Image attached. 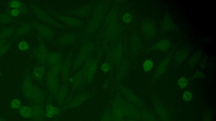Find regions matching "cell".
Instances as JSON below:
<instances>
[{
	"label": "cell",
	"instance_id": "obj_18",
	"mask_svg": "<svg viewBox=\"0 0 216 121\" xmlns=\"http://www.w3.org/2000/svg\"><path fill=\"white\" fill-rule=\"evenodd\" d=\"M144 119L145 121H156V119L155 117H154L153 114H150L149 113L145 115Z\"/></svg>",
	"mask_w": 216,
	"mask_h": 121
},
{
	"label": "cell",
	"instance_id": "obj_17",
	"mask_svg": "<svg viewBox=\"0 0 216 121\" xmlns=\"http://www.w3.org/2000/svg\"><path fill=\"white\" fill-rule=\"evenodd\" d=\"M207 64V61L206 57H203L200 63V66L202 69H205Z\"/></svg>",
	"mask_w": 216,
	"mask_h": 121
},
{
	"label": "cell",
	"instance_id": "obj_1",
	"mask_svg": "<svg viewBox=\"0 0 216 121\" xmlns=\"http://www.w3.org/2000/svg\"><path fill=\"white\" fill-rule=\"evenodd\" d=\"M141 29L143 34L147 37H151L156 33L155 25L152 22L149 21H146L143 22Z\"/></svg>",
	"mask_w": 216,
	"mask_h": 121
},
{
	"label": "cell",
	"instance_id": "obj_20",
	"mask_svg": "<svg viewBox=\"0 0 216 121\" xmlns=\"http://www.w3.org/2000/svg\"><path fill=\"white\" fill-rule=\"evenodd\" d=\"M42 75L43 74L42 72H40V71H37V70L34 71V74H33L34 78L36 79H39L42 78Z\"/></svg>",
	"mask_w": 216,
	"mask_h": 121
},
{
	"label": "cell",
	"instance_id": "obj_13",
	"mask_svg": "<svg viewBox=\"0 0 216 121\" xmlns=\"http://www.w3.org/2000/svg\"><path fill=\"white\" fill-rule=\"evenodd\" d=\"M193 98V94L191 92L189 91H185V93H183L182 96V99L185 102L190 101Z\"/></svg>",
	"mask_w": 216,
	"mask_h": 121
},
{
	"label": "cell",
	"instance_id": "obj_23",
	"mask_svg": "<svg viewBox=\"0 0 216 121\" xmlns=\"http://www.w3.org/2000/svg\"><path fill=\"white\" fill-rule=\"evenodd\" d=\"M1 71H0V76H1Z\"/></svg>",
	"mask_w": 216,
	"mask_h": 121
},
{
	"label": "cell",
	"instance_id": "obj_6",
	"mask_svg": "<svg viewBox=\"0 0 216 121\" xmlns=\"http://www.w3.org/2000/svg\"><path fill=\"white\" fill-rule=\"evenodd\" d=\"M189 54V51L187 49H181L178 50L175 57V63L176 64H181L188 58Z\"/></svg>",
	"mask_w": 216,
	"mask_h": 121
},
{
	"label": "cell",
	"instance_id": "obj_4",
	"mask_svg": "<svg viewBox=\"0 0 216 121\" xmlns=\"http://www.w3.org/2000/svg\"><path fill=\"white\" fill-rule=\"evenodd\" d=\"M155 108L158 115L163 121H169V115L163 104L158 103L155 105Z\"/></svg>",
	"mask_w": 216,
	"mask_h": 121
},
{
	"label": "cell",
	"instance_id": "obj_15",
	"mask_svg": "<svg viewBox=\"0 0 216 121\" xmlns=\"http://www.w3.org/2000/svg\"><path fill=\"white\" fill-rule=\"evenodd\" d=\"M18 48H19L20 50L24 51V50H27L29 49V45L26 42L23 41L21 42L18 45Z\"/></svg>",
	"mask_w": 216,
	"mask_h": 121
},
{
	"label": "cell",
	"instance_id": "obj_10",
	"mask_svg": "<svg viewBox=\"0 0 216 121\" xmlns=\"http://www.w3.org/2000/svg\"><path fill=\"white\" fill-rule=\"evenodd\" d=\"M154 66L153 61L150 59H147L144 62L143 65V70L145 72H149L152 69Z\"/></svg>",
	"mask_w": 216,
	"mask_h": 121
},
{
	"label": "cell",
	"instance_id": "obj_21",
	"mask_svg": "<svg viewBox=\"0 0 216 121\" xmlns=\"http://www.w3.org/2000/svg\"><path fill=\"white\" fill-rule=\"evenodd\" d=\"M10 14L13 17H17L20 14V11L18 8H15L11 11Z\"/></svg>",
	"mask_w": 216,
	"mask_h": 121
},
{
	"label": "cell",
	"instance_id": "obj_12",
	"mask_svg": "<svg viewBox=\"0 0 216 121\" xmlns=\"http://www.w3.org/2000/svg\"><path fill=\"white\" fill-rule=\"evenodd\" d=\"M11 107L14 109L20 108L21 106V101L18 99H15L12 100L11 103Z\"/></svg>",
	"mask_w": 216,
	"mask_h": 121
},
{
	"label": "cell",
	"instance_id": "obj_8",
	"mask_svg": "<svg viewBox=\"0 0 216 121\" xmlns=\"http://www.w3.org/2000/svg\"><path fill=\"white\" fill-rule=\"evenodd\" d=\"M19 113L24 118H29L32 116V110L28 106H23L20 108Z\"/></svg>",
	"mask_w": 216,
	"mask_h": 121
},
{
	"label": "cell",
	"instance_id": "obj_16",
	"mask_svg": "<svg viewBox=\"0 0 216 121\" xmlns=\"http://www.w3.org/2000/svg\"><path fill=\"white\" fill-rule=\"evenodd\" d=\"M132 19V16L129 13H126L123 17V20L125 23H128L131 21Z\"/></svg>",
	"mask_w": 216,
	"mask_h": 121
},
{
	"label": "cell",
	"instance_id": "obj_2",
	"mask_svg": "<svg viewBox=\"0 0 216 121\" xmlns=\"http://www.w3.org/2000/svg\"><path fill=\"white\" fill-rule=\"evenodd\" d=\"M171 60L170 55L168 56L166 58L161 62L160 64L158 65L157 69L155 71L154 76V79H156L158 78L159 77L164 74L166 71L168 66Z\"/></svg>",
	"mask_w": 216,
	"mask_h": 121
},
{
	"label": "cell",
	"instance_id": "obj_22",
	"mask_svg": "<svg viewBox=\"0 0 216 121\" xmlns=\"http://www.w3.org/2000/svg\"><path fill=\"white\" fill-rule=\"evenodd\" d=\"M103 66H102V70H103V71H105V72L108 71L109 69V67H108V64L106 63L103 65Z\"/></svg>",
	"mask_w": 216,
	"mask_h": 121
},
{
	"label": "cell",
	"instance_id": "obj_14",
	"mask_svg": "<svg viewBox=\"0 0 216 121\" xmlns=\"http://www.w3.org/2000/svg\"><path fill=\"white\" fill-rule=\"evenodd\" d=\"M205 74L203 73V71H200V70H198L196 71L195 74L192 77V79H197L203 78H205Z\"/></svg>",
	"mask_w": 216,
	"mask_h": 121
},
{
	"label": "cell",
	"instance_id": "obj_7",
	"mask_svg": "<svg viewBox=\"0 0 216 121\" xmlns=\"http://www.w3.org/2000/svg\"><path fill=\"white\" fill-rule=\"evenodd\" d=\"M202 55V52L200 50H197L195 52L193 55L192 56L189 61V64L190 67L194 68L198 64L199 62L200 57Z\"/></svg>",
	"mask_w": 216,
	"mask_h": 121
},
{
	"label": "cell",
	"instance_id": "obj_5",
	"mask_svg": "<svg viewBox=\"0 0 216 121\" xmlns=\"http://www.w3.org/2000/svg\"><path fill=\"white\" fill-rule=\"evenodd\" d=\"M162 27L166 31H173L175 29L176 26L171 17L166 15L162 21Z\"/></svg>",
	"mask_w": 216,
	"mask_h": 121
},
{
	"label": "cell",
	"instance_id": "obj_3",
	"mask_svg": "<svg viewBox=\"0 0 216 121\" xmlns=\"http://www.w3.org/2000/svg\"><path fill=\"white\" fill-rule=\"evenodd\" d=\"M171 46V43L170 41L167 39H162L154 43L151 48L153 50L165 51L169 50Z\"/></svg>",
	"mask_w": 216,
	"mask_h": 121
},
{
	"label": "cell",
	"instance_id": "obj_9",
	"mask_svg": "<svg viewBox=\"0 0 216 121\" xmlns=\"http://www.w3.org/2000/svg\"><path fill=\"white\" fill-rule=\"evenodd\" d=\"M59 110L56 107L52 105H49L47 108V116L48 118H51L58 113Z\"/></svg>",
	"mask_w": 216,
	"mask_h": 121
},
{
	"label": "cell",
	"instance_id": "obj_19",
	"mask_svg": "<svg viewBox=\"0 0 216 121\" xmlns=\"http://www.w3.org/2000/svg\"><path fill=\"white\" fill-rule=\"evenodd\" d=\"M11 7L15 8H18L21 7V3L19 1H13L11 2L10 3Z\"/></svg>",
	"mask_w": 216,
	"mask_h": 121
},
{
	"label": "cell",
	"instance_id": "obj_11",
	"mask_svg": "<svg viewBox=\"0 0 216 121\" xmlns=\"http://www.w3.org/2000/svg\"><path fill=\"white\" fill-rule=\"evenodd\" d=\"M188 80L185 77H182L179 79L178 81V85L181 89H185L188 87Z\"/></svg>",
	"mask_w": 216,
	"mask_h": 121
}]
</instances>
